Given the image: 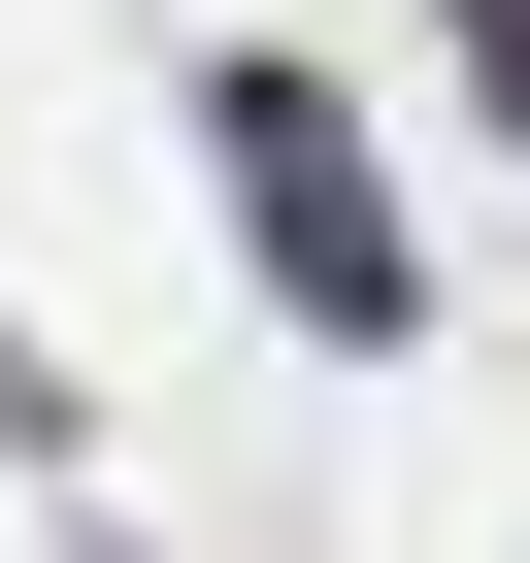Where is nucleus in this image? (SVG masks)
I'll return each instance as SVG.
<instances>
[{
    "instance_id": "1",
    "label": "nucleus",
    "mask_w": 530,
    "mask_h": 563,
    "mask_svg": "<svg viewBox=\"0 0 530 563\" xmlns=\"http://www.w3.org/2000/svg\"><path fill=\"white\" fill-rule=\"evenodd\" d=\"M232 199H265V299H299V332H398V199H365V100L232 67Z\"/></svg>"
},
{
    "instance_id": "2",
    "label": "nucleus",
    "mask_w": 530,
    "mask_h": 563,
    "mask_svg": "<svg viewBox=\"0 0 530 563\" xmlns=\"http://www.w3.org/2000/svg\"><path fill=\"white\" fill-rule=\"evenodd\" d=\"M464 67H497V133H530V0H464Z\"/></svg>"
}]
</instances>
